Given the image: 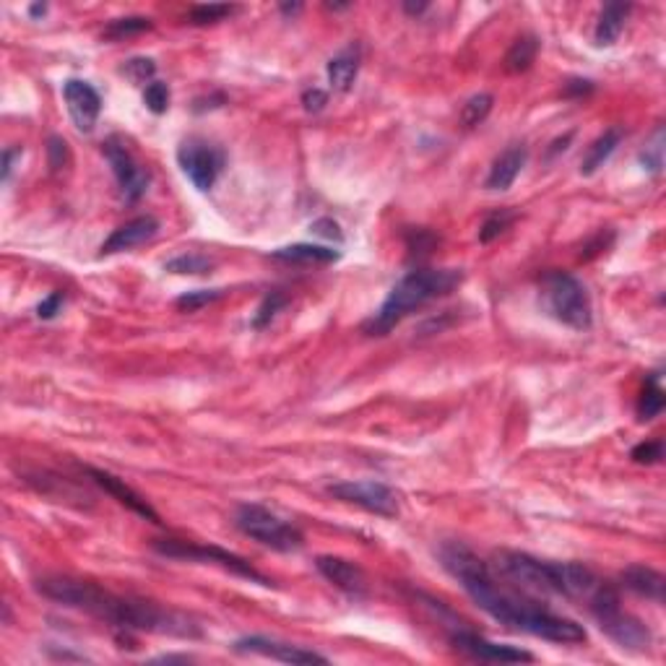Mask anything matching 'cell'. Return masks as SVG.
<instances>
[{"mask_svg":"<svg viewBox=\"0 0 666 666\" xmlns=\"http://www.w3.org/2000/svg\"><path fill=\"white\" fill-rule=\"evenodd\" d=\"M513 222H515V214H513V211H497V214L487 217L484 224H481V229H479V243H484V245L492 243V240L500 237Z\"/></svg>","mask_w":666,"mask_h":666,"instance_id":"cell-33","label":"cell"},{"mask_svg":"<svg viewBox=\"0 0 666 666\" xmlns=\"http://www.w3.org/2000/svg\"><path fill=\"white\" fill-rule=\"evenodd\" d=\"M237 13V5H224V3H209V5H195L191 11V24L206 27V24H219Z\"/></svg>","mask_w":666,"mask_h":666,"instance_id":"cell-30","label":"cell"},{"mask_svg":"<svg viewBox=\"0 0 666 666\" xmlns=\"http://www.w3.org/2000/svg\"><path fill=\"white\" fill-rule=\"evenodd\" d=\"M274 258L276 260H284V263H336L341 253L333 251V248H325V245H310V243H297V245H286V248H279L274 251Z\"/></svg>","mask_w":666,"mask_h":666,"instance_id":"cell-23","label":"cell"},{"mask_svg":"<svg viewBox=\"0 0 666 666\" xmlns=\"http://www.w3.org/2000/svg\"><path fill=\"white\" fill-rule=\"evenodd\" d=\"M659 381H662V373H651L648 381H645V388H643V393L637 399V419L640 422H651V419H656L659 414L664 412L666 396Z\"/></svg>","mask_w":666,"mask_h":666,"instance_id":"cell-25","label":"cell"},{"mask_svg":"<svg viewBox=\"0 0 666 666\" xmlns=\"http://www.w3.org/2000/svg\"><path fill=\"white\" fill-rule=\"evenodd\" d=\"M63 302H65L63 292H53L50 297H45V300L37 305V317H42V320H53V317L61 313Z\"/></svg>","mask_w":666,"mask_h":666,"instance_id":"cell-38","label":"cell"},{"mask_svg":"<svg viewBox=\"0 0 666 666\" xmlns=\"http://www.w3.org/2000/svg\"><path fill=\"white\" fill-rule=\"evenodd\" d=\"M149 29H154L152 19H146V16H126V19L110 21L104 27V39L118 42V39H127V37H136V34H144L149 32Z\"/></svg>","mask_w":666,"mask_h":666,"instance_id":"cell-27","label":"cell"},{"mask_svg":"<svg viewBox=\"0 0 666 666\" xmlns=\"http://www.w3.org/2000/svg\"><path fill=\"white\" fill-rule=\"evenodd\" d=\"M224 289H193V292H185L175 300V308L183 310V313H195L217 300H222Z\"/></svg>","mask_w":666,"mask_h":666,"instance_id":"cell-29","label":"cell"},{"mask_svg":"<svg viewBox=\"0 0 666 666\" xmlns=\"http://www.w3.org/2000/svg\"><path fill=\"white\" fill-rule=\"evenodd\" d=\"M154 549L164 557H175V560H195V563H214V565H222L224 571L234 572L240 578H248L253 583H260V586H271V580L258 572L248 563L243 560L240 555L234 552H226L222 547H206V544H193V541H180V539H157L154 541Z\"/></svg>","mask_w":666,"mask_h":666,"instance_id":"cell-8","label":"cell"},{"mask_svg":"<svg viewBox=\"0 0 666 666\" xmlns=\"http://www.w3.org/2000/svg\"><path fill=\"white\" fill-rule=\"evenodd\" d=\"M144 104L154 112V115H164L169 110V86L164 81H152L144 89Z\"/></svg>","mask_w":666,"mask_h":666,"instance_id":"cell-34","label":"cell"},{"mask_svg":"<svg viewBox=\"0 0 666 666\" xmlns=\"http://www.w3.org/2000/svg\"><path fill=\"white\" fill-rule=\"evenodd\" d=\"M104 157L112 167V175L120 185V193L127 203H136L146 188H149V172L133 159V154L127 152V146L120 138H110L104 141Z\"/></svg>","mask_w":666,"mask_h":666,"instance_id":"cell-11","label":"cell"},{"mask_svg":"<svg viewBox=\"0 0 666 666\" xmlns=\"http://www.w3.org/2000/svg\"><path fill=\"white\" fill-rule=\"evenodd\" d=\"M440 563H443L445 571L464 586V591L474 599L476 606L484 609L497 622L508 625L513 630H521V633L552 640V643H568V645L586 643L588 635L583 630V625H578L575 620H568V617H560V614L544 609L541 604L503 588L492 578L487 563L466 544L445 541L440 547Z\"/></svg>","mask_w":666,"mask_h":666,"instance_id":"cell-1","label":"cell"},{"mask_svg":"<svg viewBox=\"0 0 666 666\" xmlns=\"http://www.w3.org/2000/svg\"><path fill=\"white\" fill-rule=\"evenodd\" d=\"M328 495L341 500V503H349V506L367 510V513L382 515V518H396L399 515V495L388 484L375 481V479H367V481H336V484L328 487Z\"/></svg>","mask_w":666,"mask_h":666,"instance_id":"cell-10","label":"cell"},{"mask_svg":"<svg viewBox=\"0 0 666 666\" xmlns=\"http://www.w3.org/2000/svg\"><path fill=\"white\" fill-rule=\"evenodd\" d=\"M588 612L594 614V620L599 622L602 633H606L620 648L628 651H648L654 643V635L645 628V622H640L637 617L622 612L620 606V596L614 591V586H609L606 580H602V586L594 591V596L586 602Z\"/></svg>","mask_w":666,"mask_h":666,"instance_id":"cell-5","label":"cell"},{"mask_svg":"<svg viewBox=\"0 0 666 666\" xmlns=\"http://www.w3.org/2000/svg\"><path fill=\"white\" fill-rule=\"evenodd\" d=\"M588 92H594V84L591 81H571L568 84V95H588Z\"/></svg>","mask_w":666,"mask_h":666,"instance_id":"cell-43","label":"cell"},{"mask_svg":"<svg viewBox=\"0 0 666 666\" xmlns=\"http://www.w3.org/2000/svg\"><path fill=\"white\" fill-rule=\"evenodd\" d=\"M300 11H302V5H300V3H292V5L284 3V5H282V13H300Z\"/></svg>","mask_w":666,"mask_h":666,"instance_id":"cell-47","label":"cell"},{"mask_svg":"<svg viewBox=\"0 0 666 666\" xmlns=\"http://www.w3.org/2000/svg\"><path fill=\"white\" fill-rule=\"evenodd\" d=\"M495 568L526 591L563 596V563H544L526 552L500 549L495 552Z\"/></svg>","mask_w":666,"mask_h":666,"instance_id":"cell-6","label":"cell"},{"mask_svg":"<svg viewBox=\"0 0 666 666\" xmlns=\"http://www.w3.org/2000/svg\"><path fill=\"white\" fill-rule=\"evenodd\" d=\"M172 662H183V664H188V662H193L191 656H175V654H167V656H159V659H154V664H172Z\"/></svg>","mask_w":666,"mask_h":666,"instance_id":"cell-45","label":"cell"},{"mask_svg":"<svg viewBox=\"0 0 666 666\" xmlns=\"http://www.w3.org/2000/svg\"><path fill=\"white\" fill-rule=\"evenodd\" d=\"M37 591L50 602L89 612L96 620H104L126 633L144 630V633L175 635V637H201V630L191 617L177 614L172 609H164L146 599L112 594L92 580H81L70 575H47L37 580Z\"/></svg>","mask_w":666,"mask_h":666,"instance_id":"cell-2","label":"cell"},{"mask_svg":"<svg viewBox=\"0 0 666 666\" xmlns=\"http://www.w3.org/2000/svg\"><path fill=\"white\" fill-rule=\"evenodd\" d=\"M211 268H214V260L198 253H183L164 263V271L180 274V276H203V274H211Z\"/></svg>","mask_w":666,"mask_h":666,"instance_id":"cell-26","label":"cell"},{"mask_svg":"<svg viewBox=\"0 0 666 666\" xmlns=\"http://www.w3.org/2000/svg\"><path fill=\"white\" fill-rule=\"evenodd\" d=\"M640 161L645 169H651L654 175L662 172V164H664V130H656L654 141L645 146V152L640 154Z\"/></svg>","mask_w":666,"mask_h":666,"instance_id":"cell-35","label":"cell"},{"mask_svg":"<svg viewBox=\"0 0 666 666\" xmlns=\"http://www.w3.org/2000/svg\"><path fill=\"white\" fill-rule=\"evenodd\" d=\"M63 99L73 126L81 133H92L102 112V96L95 86L81 78H68L63 84Z\"/></svg>","mask_w":666,"mask_h":666,"instance_id":"cell-14","label":"cell"},{"mask_svg":"<svg viewBox=\"0 0 666 666\" xmlns=\"http://www.w3.org/2000/svg\"><path fill=\"white\" fill-rule=\"evenodd\" d=\"M435 245V237L427 232V229H416V232H412L409 234V251L416 255H422V253H430V248Z\"/></svg>","mask_w":666,"mask_h":666,"instance_id":"cell-40","label":"cell"},{"mask_svg":"<svg viewBox=\"0 0 666 666\" xmlns=\"http://www.w3.org/2000/svg\"><path fill=\"white\" fill-rule=\"evenodd\" d=\"M492 104H495V96L492 95H474L461 110V123L464 127H476L481 126L487 120V115L492 112Z\"/></svg>","mask_w":666,"mask_h":666,"instance_id":"cell-28","label":"cell"},{"mask_svg":"<svg viewBox=\"0 0 666 666\" xmlns=\"http://www.w3.org/2000/svg\"><path fill=\"white\" fill-rule=\"evenodd\" d=\"M232 648L237 654H255V656L276 659V662H284V664H328V659L316 654V651H308V648H300V645H292V643H282V640H271V637H263V635L240 637Z\"/></svg>","mask_w":666,"mask_h":666,"instance_id":"cell-13","label":"cell"},{"mask_svg":"<svg viewBox=\"0 0 666 666\" xmlns=\"http://www.w3.org/2000/svg\"><path fill=\"white\" fill-rule=\"evenodd\" d=\"M427 8H430L427 3H409V0L404 3V11H407L409 16H422V13H424Z\"/></svg>","mask_w":666,"mask_h":666,"instance_id":"cell-44","label":"cell"},{"mask_svg":"<svg viewBox=\"0 0 666 666\" xmlns=\"http://www.w3.org/2000/svg\"><path fill=\"white\" fill-rule=\"evenodd\" d=\"M154 73H157V65H154L152 58H133V61H127L123 65V76L127 81H133L136 86H144V84L149 86Z\"/></svg>","mask_w":666,"mask_h":666,"instance_id":"cell-32","label":"cell"},{"mask_svg":"<svg viewBox=\"0 0 666 666\" xmlns=\"http://www.w3.org/2000/svg\"><path fill=\"white\" fill-rule=\"evenodd\" d=\"M234 526L263 547H271L276 552H297L305 537L297 526L286 523L284 518H279L276 513H271L263 506L255 503H245L234 513Z\"/></svg>","mask_w":666,"mask_h":666,"instance_id":"cell-7","label":"cell"},{"mask_svg":"<svg viewBox=\"0 0 666 666\" xmlns=\"http://www.w3.org/2000/svg\"><path fill=\"white\" fill-rule=\"evenodd\" d=\"M526 159H529V149L523 144H513L510 149H506L492 161L484 188L487 191H508L515 183V177L521 175V169L526 167Z\"/></svg>","mask_w":666,"mask_h":666,"instance_id":"cell-18","label":"cell"},{"mask_svg":"<svg viewBox=\"0 0 666 666\" xmlns=\"http://www.w3.org/2000/svg\"><path fill=\"white\" fill-rule=\"evenodd\" d=\"M89 472V476L95 479L96 484L107 492V495H112L118 503H123L126 508H130L133 513H138L141 518H146V521H152V523H161L159 521V513L133 487H127L126 481L123 479H118V476H112L110 472H102V469H95V466H89L86 469Z\"/></svg>","mask_w":666,"mask_h":666,"instance_id":"cell-17","label":"cell"},{"mask_svg":"<svg viewBox=\"0 0 666 666\" xmlns=\"http://www.w3.org/2000/svg\"><path fill=\"white\" fill-rule=\"evenodd\" d=\"M47 159H50V167H53L55 172L70 167V149H68V144H65L61 136H53V138L47 141Z\"/></svg>","mask_w":666,"mask_h":666,"instance_id":"cell-37","label":"cell"},{"mask_svg":"<svg viewBox=\"0 0 666 666\" xmlns=\"http://www.w3.org/2000/svg\"><path fill=\"white\" fill-rule=\"evenodd\" d=\"M537 53H539V37L537 34H521L506 53V70L508 73L529 70L537 61Z\"/></svg>","mask_w":666,"mask_h":666,"instance_id":"cell-24","label":"cell"},{"mask_svg":"<svg viewBox=\"0 0 666 666\" xmlns=\"http://www.w3.org/2000/svg\"><path fill=\"white\" fill-rule=\"evenodd\" d=\"M630 11H633L630 3H606L604 5L602 13H599V21H596V32H594L596 47H612L620 39Z\"/></svg>","mask_w":666,"mask_h":666,"instance_id":"cell-20","label":"cell"},{"mask_svg":"<svg viewBox=\"0 0 666 666\" xmlns=\"http://www.w3.org/2000/svg\"><path fill=\"white\" fill-rule=\"evenodd\" d=\"M461 282H464V271H458V268H416V271H409L388 292L378 313L370 320H365L362 331L367 336H385L409 313L424 308L427 302H432L438 297L450 294Z\"/></svg>","mask_w":666,"mask_h":666,"instance_id":"cell-3","label":"cell"},{"mask_svg":"<svg viewBox=\"0 0 666 666\" xmlns=\"http://www.w3.org/2000/svg\"><path fill=\"white\" fill-rule=\"evenodd\" d=\"M620 580H622L625 588H630L637 596H645V599H651V602L656 604L664 602V575L659 571H654V568H648V565H630V568H625V571L620 572Z\"/></svg>","mask_w":666,"mask_h":666,"instance_id":"cell-19","label":"cell"},{"mask_svg":"<svg viewBox=\"0 0 666 666\" xmlns=\"http://www.w3.org/2000/svg\"><path fill=\"white\" fill-rule=\"evenodd\" d=\"M159 232V222L154 217H136L130 219L123 226H118L99 248V255H115V253H126V251H133L144 243H149L154 234Z\"/></svg>","mask_w":666,"mask_h":666,"instance_id":"cell-16","label":"cell"},{"mask_svg":"<svg viewBox=\"0 0 666 666\" xmlns=\"http://www.w3.org/2000/svg\"><path fill=\"white\" fill-rule=\"evenodd\" d=\"M328 8H331V11H347L349 5H341V3H328Z\"/></svg>","mask_w":666,"mask_h":666,"instance_id":"cell-48","label":"cell"},{"mask_svg":"<svg viewBox=\"0 0 666 666\" xmlns=\"http://www.w3.org/2000/svg\"><path fill=\"white\" fill-rule=\"evenodd\" d=\"M284 305H286L284 292H279V289H276V292L266 294V297H263V302H260V308L255 310L253 323H251V325H253L255 331L266 328V325H268V323H271V320L276 317V313H279V310H282Z\"/></svg>","mask_w":666,"mask_h":666,"instance_id":"cell-31","label":"cell"},{"mask_svg":"<svg viewBox=\"0 0 666 666\" xmlns=\"http://www.w3.org/2000/svg\"><path fill=\"white\" fill-rule=\"evenodd\" d=\"M316 568L328 583H333L336 588H341L354 599H362L367 594V575L357 563L333 557V555H320L316 560Z\"/></svg>","mask_w":666,"mask_h":666,"instance_id":"cell-15","label":"cell"},{"mask_svg":"<svg viewBox=\"0 0 666 666\" xmlns=\"http://www.w3.org/2000/svg\"><path fill=\"white\" fill-rule=\"evenodd\" d=\"M328 104V95L323 92V89H305L302 92V107L308 110V112H320L323 107Z\"/></svg>","mask_w":666,"mask_h":666,"instance_id":"cell-41","label":"cell"},{"mask_svg":"<svg viewBox=\"0 0 666 666\" xmlns=\"http://www.w3.org/2000/svg\"><path fill=\"white\" fill-rule=\"evenodd\" d=\"M177 164L198 191H211L224 169V152L203 138H185L177 149Z\"/></svg>","mask_w":666,"mask_h":666,"instance_id":"cell-9","label":"cell"},{"mask_svg":"<svg viewBox=\"0 0 666 666\" xmlns=\"http://www.w3.org/2000/svg\"><path fill=\"white\" fill-rule=\"evenodd\" d=\"M29 13H32V16H45V13H47V5H45V3H37V5L29 8Z\"/></svg>","mask_w":666,"mask_h":666,"instance_id":"cell-46","label":"cell"},{"mask_svg":"<svg viewBox=\"0 0 666 666\" xmlns=\"http://www.w3.org/2000/svg\"><path fill=\"white\" fill-rule=\"evenodd\" d=\"M541 310L572 331H588L594 325V308L586 286L565 271H547L539 279Z\"/></svg>","mask_w":666,"mask_h":666,"instance_id":"cell-4","label":"cell"},{"mask_svg":"<svg viewBox=\"0 0 666 666\" xmlns=\"http://www.w3.org/2000/svg\"><path fill=\"white\" fill-rule=\"evenodd\" d=\"M21 157V149H5L3 152V180L11 177V169H13V159Z\"/></svg>","mask_w":666,"mask_h":666,"instance_id":"cell-42","label":"cell"},{"mask_svg":"<svg viewBox=\"0 0 666 666\" xmlns=\"http://www.w3.org/2000/svg\"><path fill=\"white\" fill-rule=\"evenodd\" d=\"M450 643L456 651L479 659V662H497V664H521V662H534V654L515 648V645H506V643H492L481 635L469 633V630H458L450 635Z\"/></svg>","mask_w":666,"mask_h":666,"instance_id":"cell-12","label":"cell"},{"mask_svg":"<svg viewBox=\"0 0 666 666\" xmlns=\"http://www.w3.org/2000/svg\"><path fill=\"white\" fill-rule=\"evenodd\" d=\"M630 458H633L635 464H645V466L659 464L664 458V443L662 440H645V443L635 445Z\"/></svg>","mask_w":666,"mask_h":666,"instance_id":"cell-36","label":"cell"},{"mask_svg":"<svg viewBox=\"0 0 666 666\" xmlns=\"http://www.w3.org/2000/svg\"><path fill=\"white\" fill-rule=\"evenodd\" d=\"M310 232L317 234V237H325V240H336V243H341V240H344L341 226L333 222V219H328V217H325V219H317V222H313Z\"/></svg>","mask_w":666,"mask_h":666,"instance_id":"cell-39","label":"cell"},{"mask_svg":"<svg viewBox=\"0 0 666 666\" xmlns=\"http://www.w3.org/2000/svg\"><path fill=\"white\" fill-rule=\"evenodd\" d=\"M622 127H609V130H604L602 136L588 146V152H586V157L580 161V175H594L599 167H604V161L614 154V149L620 146V141H622Z\"/></svg>","mask_w":666,"mask_h":666,"instance_id":"cell-22","label":"cell"},{"mask_svg":"<svg viewBox=\"0 0 666 666\" xmlns=\"http://www.w3.org/2000/svg\"><path fill=\"white\" fill-rule=\"evenodd\" d=\"M328 81L336 92H349L357 81V73H359V50L357 47H347L341 50L336 58L328 61Z\"/></svg>","mask_w":666,"mask_h":666,"instance_id":"cell-21","label":"cell"}]
</instances>
